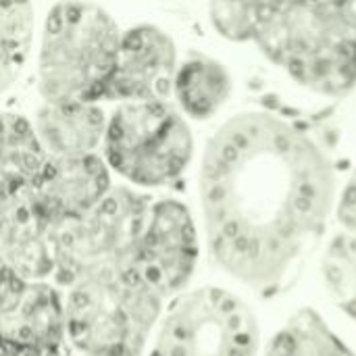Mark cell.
Masks as SVG:
<instances>
[{"label":"cell","instance_id":"14","mask_svg":"<svg viewBox=\"0 0 356 356\" xmlns=\"http://www.w3.org/2000/svg\"><path fill=\"white\" fill-rule=\"evenodd\" d=\"M33 44V0H0V96L21 79L29 65Z\"/></svg>","mask_w":356,"mask_h":356},{"label":"cell","instance_id":"18","mask_svg":"<svg viewBox=\"0 0 356 356\" xmlns=\"http://www.w3.org/2000/svg\"><path fill=\"white\" fill-rule=\"evenodd\" d=\"M334 213L344 232L356 234V171L348 177L342 192L336 196Z\"/></svg>","mask_w":356,"mask_h":356},{"label":"cell","instance_id":"8","mask_svg":"<svg viewBox=\"0 0 356 356\" xmlns=\"http://www.w3.org/2000/svg\"><path fill=\"white\" fill-rule=\"evenodd\" d=\"M177 65V46L165 29L152 23L134 25L121 31L102 102L169 100Z\"/></svg>","mask_w":356,"mask_h":356},{"label":"cell","instance_id":"5","mask_svg":"<svg viewBox=\"0 0 356 356\" xmlns=\"http://www.w3.org/2000/svg\"><path fill=\"white\" fill-rule=\"evenodd\" d=\"M146 356H261V327L238 294L202 286L169 298Z\"/></svg>","mask_w":356,"mask_h":356},{"label":"cell","instance_id":"15","mask_svg":"<svg viewBox=\"0 0 356 356\" xmlns=\"http://www.w3.org/2000/svg\"><path fill=\"white\" fill-rule=\"evenodd\" d=\"M263 356H356V353L315 309H302L277 330Z\"/></svg>","mask_w":356,"mask_h":356},{"label":"cell","instance_id":"1","mask_svg":"<svg viewBox=\"0 0 356 356\" xmlns=\"http://www.w3.org/2000/svg\"><path fill=\"white\" fill-rule=\"evenodd\" d=\"M198 196L213 261L269 298L298 280L319 246L336 207V171L296 123L250 111L207 142Z\"/></svg>","mask_w":356,"mask_h":356},{"label":"cell","instance_id":"16","mask_svg":"<svg viewBox=\"0 0 356 356\" xmlns=\"http://www.w3.org/2000/svg\"><path fill=\"white\" fill-rule=\"evenodd\" d=\"M321 277L334 305L356 323V234L342 232L327 244Z\"/></svg>","mask_w":356,"mask_h":356},{"label":"cell","instance_id":"6","mask_svg":"<svg viewBox=\"0 0 356 356\" xmlns=\"http://www.w3.org/2000/svg\"><path fill=\"white\" fill-rule=\"evenodd\" d=\"M152 196L131 186H113L83 215L52 227V284L67 288L83 277L127 269Z\"/></svg>","mask_w":356,"mask_h":356},{"label":"cell","instance_id":"13","mask_svg":"<svg viewBox=\"0 0 356 356\" xmlns=\"http://www.w3.org/2000/svg\"><path fill=\"white\" fill-rule=\"evenodd\" d=\"M46 161L29 117L0 111V196L27 192Z\"/></svg>","mask_w":356,"mask_h":356},{"label":"cell","instance_id":"21","mask_svg":"<svg viewBox=\"0 0 356 356\" xmlns=\"http://www.w3.org/2000/svg\"><path fill=\"white\" fill-rule=\"evenodd\" d=\"M257 2L265 6V4H273V2H280V0H257Z\"/></svg>","mask_w":356,"mask_h":356},{"label":"cell","instance_id":"9","mask_svg":"<svg viewBox=\"0 0 356 356\" xmlns=\"http://www.w3.org/2000/svg\"><path fill=\"white\" fill-rule=\"evenodd\" d=\"M102 154L50 156L29 186L35 211L54 227L90 211L113 188Z\"/></svg>","mask_w":356,"mask_h":356},{"label":"cell","instance_id":"10","mask_svg":"<svg viewBox=\"0 0 356 356\" xmlns=\"http://www.w3.org/2000/svg\"><path fill=\"white\" fill-rule=\"evenodd\" d=\"M63 290L46 282H25L0 311V353L46 355L69 348Z\"/></svg>","mask_w":356,"mask_h":356},{"label":"cell","instance_id":"2","mask_svg":"<svg viewBox=\"0 0 356 356\" xmlns=\"http://www.w3.org/2000/svg\"><path fill=\"white\" fill-rule=\"evenodd\" d=\"M121 27L94 0H56L35 52V83L44 102L100 100L111 79Z\"/></svg>","mask_w":356,"mask_h":356},{"label":"cell","instance_id":"12","mask_svg":"<svg viewBox=\"0 0 356 356\" xmlns=\"http://www.w3.org/2000/svg\"><path fill=\"white\" fill-rule=\"evenodd\" d=\"M232 75L215 58L192 54L177 65L171 96L181 115L204 121L221 111L232 96Z\"/></svg>","mask_w":356,"mask_h":356},{"label":"cell","instance_id":"7","mask_svg":"<svg viewBox=\"0 0 356 356\" xmlns=\"http://www.w3.org/2000/svg\"><path fill=\"white\" fill-rule=\"evenodd\" d=\"M200 261V234L190 207L177 198H152L127 269L169 300L188 290Z\"/></svg>","mask_w":356,"mask_h":356},{"label":"cell","instance_id":"19","mask_svg":"<svg viewBox=\"0 0 356 356\" xmlns=\"http://www.w3.org/2000/svg\"><path fill=\"white\" fill-rule=\"evenodd\" d=\"M23 284H25V280H21L13 271V267L4 261V257L0 254V311L4 307H8V302L19 294Z\"/></svg>","mask_w":356,"mask_h":356},{"label":"cell","instance_id":"11","mask_svg":"<svg viewBox=\"0 0 356 356\" xmlns=\"http://www.w3.org/2000/svg\"><path fill=\"white\" fill-rule=\"evenodd\" d=\"M108 113L100 100L44 102L31 119L35 136L50 156H79L100 150Z\"/></svg>","mask_w":356,"mask_h":356},{"label":"cell","instance_id":"20","mask_svg":"<svg viewBox=\"0 0 356 356\" xmlns=\"http://www.w3.org/2000/svg\"><path fill=\"white\" fill-rule=\"evenodd\" d=\"M0 356H71V346L69 348H63V350L46 353V355H8V353H0Z\"/></svg>","mask_w":356,"mask_h":356},{"label":"cell","instance_id":"22","mask_svg":"<svg viewBox=\"0 0 356 356\" xmlns=\"http://www.w3.org/2000/svg\"><path fill=\"white\" fill-rule=\"evenodd\" d=\"M79 356H104V355H79Z\"/></svg>","mask_w":356,"mask_h":356},{"label":"cell","instance_id":"4","mask_svg":"<svg viewBox=\"0 0 356 356\" xmlns=\"http://www.w3.org/2000/svg\"><path fill=\"white\" fill-rule=\"evenodd\" d=\"M100 154L127 186L156 190L186 173L194 159V136L169 100L119 102L108 113Z\"/></svg>","mask_w":356,"mask_h":356},{"label":"cell","instance_id":"3","mask_svg":"<svg viewBox=\"0 0 356 356\" xmlns=\"http://www.w3.org/2000/svg\"><path fill=\"white\" fill-rule=\"evenodd\" d=\"M63 290L67 340L79 355L146 356L165 302L129 269L83 277Z\"/></svg>","mask_w":356,"mask_h":356},{"label":"cell","instance_id":"17","mask_svg":"<svg viewBox=\"0 0 356 356\" xmlns=\"http://www.w3.org/2000/svg\"><path fill=\"white\" fill-rule=\"evenodd\" d=\"M263 4L257 0H211L209 19L219 35L232 42H250L254 38Z\"/></svg>","mask_w":356,"mask_h":356}]
</instances>
